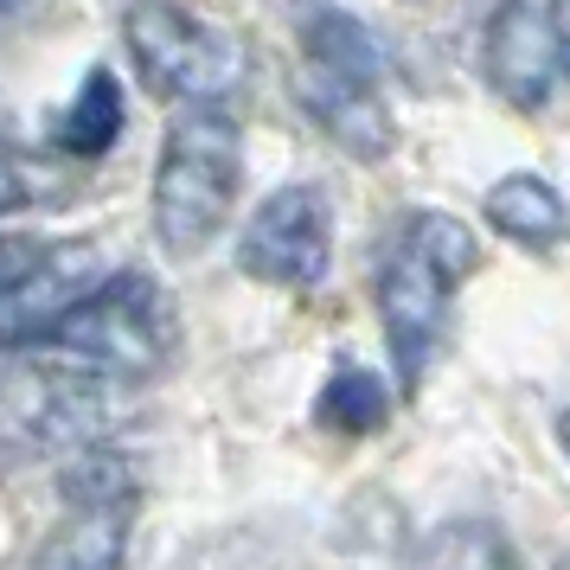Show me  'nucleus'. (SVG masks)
Instances as JSON below:
<instances>
[{
  "label": "nucleus",
  "mask_w": 570,
  "mask_h": 570,
  "mask_svg": "<svg viewBox=\"0 0 570 570\" xmlns=\"http://www.w3.org/2000/svg\"><path fill=\"white\" fill-rule=\"evenodd\" d=\"M474 269H481L474 225L449 218V212H411L385 237V257H379V327H385V353L397 365L404 391H416L423 372L436 365L442 340H449L455 295H462V283Z\"/></svg>",
  "instance_id": "f257e3e1"
},
{
  "label": "nucleus",
  "mask_w": 570,
  "mask_h": 570,
  "mask_svg": "<svg viewBox=\"0 0 570 570\" xmlns=\"http://www.w3.org/2000/svg\"><path fill=\"white\" fill-rule=\"evenodd\" d=\"M174 302L155 276L141 269H109L97 283H83L65 308L20 346L27 360L83 372L97 385L116 379H148L174 360Z\"/></svg>",
  "instance_id": "f03ea898"
},
{
  "label": "nucleus",
  "mask_w": 570,
  "mask_h": 570,
  "mask_svg": "<svg viewBox=\"0 0 570 570\" xmlns=\"http://www.w3.org/2000/svg\"><path fill=\"white\" fill-rule=\"evenodd\" d=\"M244 193V129L225 109H180L155 160V244L199 257L232 225Z\"/></svg>",
  "instance_id": "7ed1b4c3"
},
{
  "label": "nucleus",
  "mask_w": 570,
  "mask_h": 570,
  "mask_svg": "<svg viewBox=\"0 0 570 570\" xmlns=\"http://www.w3.org/2000/svg\"><path fill=\"white\" fill-rule=\"evenodd\" d=\"M122 39H129L141 78L186 109H225L250 83L244 39L206 13H193L186 0H129Z\"/></svg>",
  "instance_id": "20e7f679"
},
{
  "label": "nucleus",
  "mask_w": 570,
  "mask_h": 570,
  "mask_svg": "<svg viewBox=\"0 0 570 570\" xmlns=\"http://www.w3.org/2000/svg\"><path fill=\"white\" fill-rule=\"evenodd\" d=\"M237 269L269 288H321L334 269V199L314 180L276 186L237 237Z\"/></svg>",
  "instance_id": "39448f33"
},
{
  "label": "nucleus",
  "mask_w": 570,
  "mask_h": 570,
  "mask_svg": "<svg viewBox=\"0 0 570 570\" xmlns=\"http://www.w3.org/2000/svg\"><path fill=\"white\" fill-rule=\"evenodd\" d=\"M481 78L507 109H544L564 83V46L551 0H500L481 32Z\"/></svg>",
  "instance_id": "423d86ee"
},
{
  "label": "nucleus",
  "mask_w": 570,
  "mask_h": 570,
  "mask_svg": "<svg viewBox=\"0 0 570 570\" xmlns=\"http://www.w3.org/2000/svg\"><path fill=\"white\" fill-rule=\"evenodd\" d=\"M295 97H302L314 129L327 141H340L353 160L391 155L397 129H391V109H385V83H360V78H334V71L295 65Z\"/></svg>",
  "instance_id": "0eeeda50"
},
{
  "label": "nucleus",
  "mask_w": 570,
  "mask_h": 570,
  "mask_svg": "<svg viewBox=\"0 0 570 570\" xmlns=\"http://www.w3.org/2000/svg\"><path fill=\"white\" fill-rule=\"evenodd\" d=\"M129 532L135 500H83L46 532V544L32 551V570H122Z\"/></svg>",
  "instance_id": "6e6552de"
},
{
  "label": "nucleus",
  "mask_w": 570,
  "mask_h": 570,
  "mask_svg": "<svg viewBox=\"0 0 570 570\" xmlns=\"http://www.w3.org/2000/svg\"><path fill=\"white\" fill-rule=\"evenodd\" d=\"M295 32H302V65H314V71L360 78V83L391 78L385 39L365 27L360 13L334 7V0H302V7H295Z\"/></svg>",
  "instance_id": "1a4fd4ad"
},
{
  "label": "nucleus",
  "mask_w": 570,
  "mask_h": 570,
  "mask_svg": "<svg viewBox=\"0 0 570 570\" xmlns=\"http://www.w3.org/2000/svg\"><path fill=\"white\" fill-rule=\"evenodd\" d=\"M481 218H488L500 237H513L525 250H551L570 237V206L558 199V186H544L539 174H507V180L488 186L481 199Z\"/></svg>",
  "instance_id": "9d476101"
},
{
  "label": "nucleus",
  "mask_w": 570,
  "mask_h": 570,
  "mask_svg": "<svg viewBox=\"0 0 570 570\" xmlns=\"http://www.w3.org/2000/svg\"><path fill=\"white\" fill-rule=\"evenodd\" d=\"M116 141H122V83L109 71H90L65 109V122H58V148L78 160H104Z\"/></svg>",
  "instance_id": "9b49d317"
},
{
  "label": "nucleus",
  "mask_w": 570,
  "mask_h": 570,
  "mask_svg": "<svg viewBox=\"0 0 570 570\" xmlns=\"http://www.w3.org/2000/svg\"><path fill=\"white\" fill-rule=\"evenodd\" d=\"M314 411H321V423L340 430V436H372V430L391 416V391H385V379H379L372 365H340L334 379L321 385Z\"/></svg>",
  "instance_id": "f8f14e48"
},
{
  "label": "nucleus",
  "mask_w": 570,
  "mask_h": 570,
  "mask_svg": "<svg viewBox=\"0 0 570 570\" xmlns=\"http://www.w3.org/2000/svg\"><path fill=\"white\" fill-rule=\"evenodd\" d=\"M52 257L58 250H46L39 237H0V314L13 308V302L52 269Z\"/></svg>",
  "instance_id": "ddd939ff"
},
{
  "label": "nucleus",
  "mask_w": 570,
  "mask_h": 570,
  "mask_svg": "<svg viewBox=\"0 0 570 570\" xmlns=\"http://www.w3.org/2000/svg\"><path fill=\"white\" fill-rule=\"evenodd\" d=\"M27 193H32V186H27V167H20V155L0 141V218L27 206Z\"/></svg>",
  "instance_id": "4468645a"
},
{
  "label": "nucleus",
  "mask_w": 570,
  "mask_h": 570,
  "mask_svg": "<svg viewBox=\"0 0 570 570\" xmlns=\"http://www.w3.org/2000/svg\"><path fill=\"white\" fill-rule=\"evenodd\" d=\"M551 13H558V46H564V78H570V0H551Z\"/></svg>",
  "instance_id": "2eb2a0df"
},
{
  "label": "nucleus",
  "mask_w": 570,
  "mask_h": 570,
  "mask_svg": "<svg viewBox=\"0 0 570 570\" xmlns=\"http://www.w3.org/2000/svg\"><path fill=\"white\" fill-rule=\"evenodd\" d=\"M558 442H564V455H570V411L558 416Z\"/></svg>",
  "instance_id": "dca6fc26"
},
{
  "label": "nucleus",
  "mask_w": 570,
  "mask_h": 570,
  "mask_svg": "<svg viewBox=\"0 0 570 570\" xmlns=\"http://www.w3.org/2000/svg\"><path fill=\"white\" fill-rule=\"evenodd\" d=\"M20 7H27V0H0V20H13V13H20Z\"/></svg>",
  "instance_id": "f3484780"
},
{
  "label": "nucleus",
  "mask_w": 570,
  "mask_h": 570,
  "mask_svg": "<svg viewBox=\"0 0 570 570\" xmlns=\"http://www.w3.org/2000/svg\"><path fill=\"white\" fill-rule=\"evenodd\" d=\"M558 570H570V558H564V564H558Z\"/></svg>",
  "instance_id": "a211bd4d"
}]
</instances>
